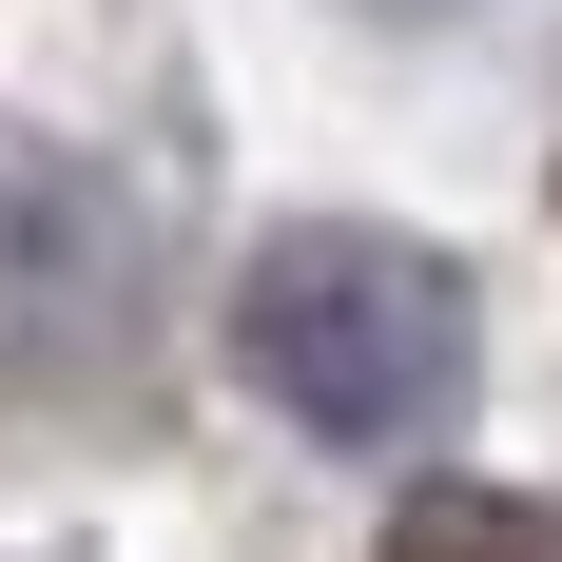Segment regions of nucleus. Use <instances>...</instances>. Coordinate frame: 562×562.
Instances as JSON below:
<instances>
[{
    "label": "nucleus",
    "instance_id": "obj_1",
    "mask_svg": "<svg viewBox=\"0 0 562 562\" xmlns=\"http://www.w3.org/2000/svg\"><path fill=\"white\" fill-rule=\"evenodd\" d=\"M389 562H562V505H485V485H447V505H407Z\"/></svg>",
    "mask_w": 562,
    "mask_h": 562
}]
</instances>
